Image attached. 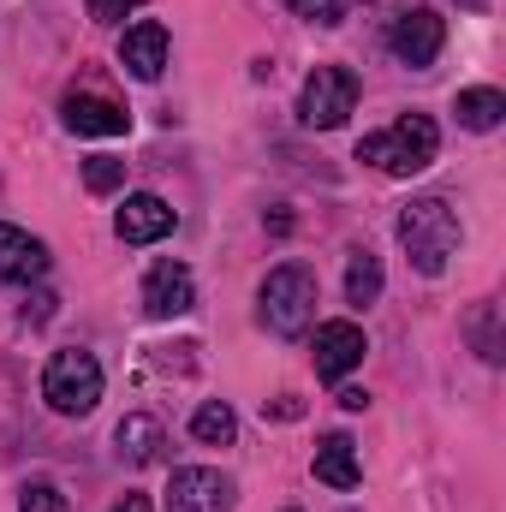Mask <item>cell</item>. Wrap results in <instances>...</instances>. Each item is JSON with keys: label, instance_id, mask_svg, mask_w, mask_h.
Wrapping results in <instances>:
<instances>
[{"label": "cell", "instance_id": "3957f363", "mask_svg": "<svg viewBox=\"0 0 506 512\" xmlns=\"http://www.w3.org/2000/svg\"><path fill=\"white\" fill-rule=\"evenodd\" d=\"M262 322L280 334V340H298L310 322H316V274L304 268V262H280V268H268V280H262Z\"/></svg>", "mask_w": 506, "mask_h": 512}, {"label": "cell", "instance_id": "9a60e30c", "mask_svg": "<svg viewBox=\"0 0 506 512\" xmlns=\"http://www.w3.org/2000/svg\"><path fill=\"white\" fill-rule=\"evenodd\" d=\"M453 114H459V126L465 131H495L506 120V96L501 90H459V102H453Z\"/></svg>", "mask_w": 506, "mask_h": 512}, {"label": "cell", "instance_id": "ac0fdd59", "mask_svg": "<svg viewBox=\"0 0 506 512\" xmlns=\"http://www.w3.org/2000/svg\"><path fill=\"white\" fill-rule=\"evenodd\" d=\"M191 435H197L203 447H227V441L239 435V417H233V405H221V399L197 405V417H191Z\"/></svg>", "mask_w": 506, "mask_h": 512}, {"label": "cell", "instance_id": "52a82bcc", "mask_svg": "<svg viewBox=\"0 0 506 512\" xmlns=\"http://www.w3.org/2000/svg\"><path fill=\"white\" fill-rule=\"evenodd\" d=\"M364 352H370V340H364L358 322H322L316 340H310V358H316V376L322 382H346L364 364Z\"/></svg>", "mask_w": 506, "mask_h": 512}, {"label": "cell", "instance_id": "4fadbf2b", "mask_svg": "<svg viewBox=\"0 0 506 512\" xmlns=\"http://www.w3.org/2000/svg\"><path fill=\"white\" fill-rule=\"evenodd\" d=\"M42 274H48V245L0 221V280H42Z\"/></svg>", "mask_w": 506, "mask_h": 512}, {"label": "cell", "instance_id": "8fae6325", "mask_svg": "<svg viewBox=\"0 0 506 512\" xmlns=\"http://www.w3.org/2000/svg\"><path fill=\"white\" fill-rule=\"evenodd\" d=\"M60 114H66V131H78V137H120V131L131 126V114L120 102L90 96V90H72V96L60 102Z\"/></svg>", "mask_w": 506, "mask_h": 512}, {"label": "cell", "instance_id": "5b68a950", "mask_svg": "<svg viewBox=\"0 0 506 512\" xmlns=\"http://www.w3.org/2000/svg\"><path fill=\"white\" fill-rule=\"evenodd\" d=\"M358 108V78L346 66H316L298 90V120L310 131H334L346 126V114Z\"/></svg>", "mask_w": 506, "mask_h": 512}, {"label": "cell", "instance_id": "d4e9b609", "mask_svg": "<svg viewBox=\"0 0 506 512\" xmlns=\"http://www.w3.org/2000/svg\"><path fill=\"white\" fill-rule=\"evenodd\" d=\"M459 6H489V0H459Z\"/></svg>", "mask_w": 506, "mask_h": 512}, {"label": "cell", "instance_id": "44dd1931", "mask_svg": "<svg viewBox=\"0 0 506 512\" xmlns=\"http://www.w3.org/2000/svg\"><path fill=\"white\" fill-rule=\"evenodd\" d=\"M18 512H66V495H60V489H48V483H30V489H24V501H18Z\"/></svg>", "mask_w": 506, "mask_h": 512}, {"label": "cell", "instance_id": "5bb4252c", "mask_svg": "<svg viewBox=\"0 0 506 512\" xmlns=\"http://www.w3.org/2000/svg\"><path fill=\"white\" fill-rule=\"evenodd\" d=\"M358 477H364L358 441H352V435H322V447H316V483H328V489H358Z\"/></svg>", "mask_w": 506, "mask_h": 512}, {"label": "cell", "instance_id": "6da1fadb", "mask_svg": "<svg viewBox=\"0 0 506 512\" xmlns=\"http://www.w3.org/2000/svg\"><path fill=\"white\" fill-rule=\"evenodd\" d=\"M399 245H405L417 274H441L447 256L459 251V215L441 197H411L399 209Z\"/></svg>", "mask_w": 506, "mask_h": 512}, {"label": "cell", "instance_id": "603a6c76", "mask_svg": "<svg viewBox=\"0 0 506 512\" xmlns=\"http://www.w3.org/2000/svg\"><path fill=\"white\" fill-rule=\"evenodd\" d=\"M340 405H346V411H364V405H370V393H364V387H340Z\"/></svg>", "mask_w": 506, "mask_h": 512}, {"label": "cell", "instance_id": "7a4b0ae2", "mask_svg": "<svg viewBox=\"0 0 506 512\" xmlns=\"http://www.w3.org/2000/svg\"><path fill=\"white\" fill-rule=\"evenodd\" d=\"M435 149H441L435 120L429 114H405V120H393L387 131H370L358 143V161H370V167L393 173V179H411V173H423L435 161Z\"/></svg>", "mask_w": 506, "mask_h": 512}, {"label": "cell", "instance_id": "ba28073f", "mask_svg": "<svg viewBox=\"0 0 506 512\" xmlns=\"http://www.w3.org/2000/svg\"><path fill=\"white\" fill-rule=\"evenodd\" d=\"M161 512H233V483L209 465H185V471H173Z\"/></svg>", "mask_w": 506, "mask_h": 512}, {"label": "cell", "instance_id": "ffe728a7", "mask_svg": "<svg viewBox=\"0 0 506 512\" xmlns=\"http://www.w3.org/2000/svg\"><path fill=\"white\" fill-rule=\"evenodd\" d=\"M304 24H322V30H334L340 18H346V0H286Z\"/></svg>", "mask_w": 506, "mask_h": 512}, {"label": "cell", "instance_id": "9c48e42d", "mask_svg": "<svg viewBox=\"0 0 506 512\" xmlns=\"http://www.w3.org/2000/svg\"><path fill=\"white\" fill-rule=\"evenodd\" d=\"M197 304V280H191V268L185 262H155L149 274H143V310L155 316V322H173V316H185Z\"/></svg>", "mask_w": 506, "mask_h": 512}, {"label": "cell", "instance_id": "cb8c5ba5", "mask_svg": "<svg viewBox=\"0 0 506 512\" xmlns=\"http://www.w3.org/2000/svg\"><path fill=\"white\" fill-rule=\"evenodd\" d=\"M114 512H149V501H143V495H126V501H120Z\"/></svg>", "mask_w": 506, "mask_h": 512}, {"label": "cell", "instance_id": "8992f818", "mask_svg": "<svg viewBox=\"0 0 506 512\" xmlns=\"http://www.w3.org/2000/svg\"><path fill=\"white\" fill-rule=\"evenodd\" d=\"M387 48H393V60H399V66L423 72V66H435V60H441V48H447V18H441L435 6H411V12H399V18H393Z\"/></svg>", "mask_w": 506, "mask_h": 512}, {"label": "cell", "instance_id": "7402d4cb", "mask_svg": "<svg viewBox=\"0 0 506 512\" xmlns=\"http://www.w3.org/2000/svg\"><path fill=\"white\" fill-rule=\"evenodd\" d=\"M84 6H90V18H96V24H120V18L137 12L143 0H84Z\"/></svg>", "mask_w": 506, "mask_h": 512}, {"label": "cell", "instance_id": "30bf717a", "mask_svg": "<svg viewBox=\"0 0 506 512\" xmlns=\"http://www.w3.org/2000/svg\"><path fill=\"white\" fill-rule=\"evenodd\" d=\"M173 227H179V215H173V203H167V197H155V191L126 197V209L114 215V233H120L126 245H155V239H167Z\"/></svg>", "mask_w": 506, "mask_h": 512}, {"label": "cell", "instance_id": "e0dca14e", "mask_svg": "<svg viewBox=\"0 0 506 512\" xmlns=\"http://www.w3.org/2000/svg\"><path fill=\"white\" fill-rule=\"evenodd\" d=\"M381 298V256L370 251H352V262H346V304H376Z\"/></svg>", "mask_w": 506, "mask_h": 512}, {"label": "cell", "instance_id": "2e32d148", "mask_svg": "<svg viewBox=\"0 0 506 512\" xmlns=\"http://www.w3.org/2000/svg\"><path fill=\"white\" fill-rule=\"evenodd\" d=\"M114 441H120V459L149 465V459L161 453V441H167V435H161V423H155V417H143V411H137V417H126V423L114 429Z\"/></svg>", "mask_w": 506, "mask_h": 512}, {"label": "cell", "instance_id": "277c9868", "mask_svg": "<svg viewBox=\"0 0 506 512\" xmlns=\"http://www.w3.org/2000/svg\"><path fill=\"white\" fill-rule=\"evenodd\" d=\"M42 399L60 417H90L96 399H102V364H96V352H78V346L54 352L48 370H42Z\"/></svg>", "mask_w": 506, "mask_h": 512}, {"label": "cell", "instance_id": "d6986e66", "mask_svg": "<svg viewBox=\"0 0 506 512\" xmlns=\"http://www.w3.org/2000/svg\"><path fill=\"white\" fill-rule=\"evenodd\" d=\"M84 185H90L96 197L120 191V185H126V161H114V155H90V161H84Z\"/></svg>", "mask_w": 506, "mask_h": 512}, {"label": "cell", "instance_id": "7c38bea8", "mask_svg": "<svg viewBox=\"0 0 506 512\" xmlns=\"http://www.w3.org/2000/svg\"><path fill=\"white\" fill-rule=\"evenodd\" d=\"M120 60H126L131 78L155 84V78H161V66H167V24H155V18L131 24L126 36H120Z\"/></svg>", "mask_w": 506, "mask_h": 512}]
</instances>
